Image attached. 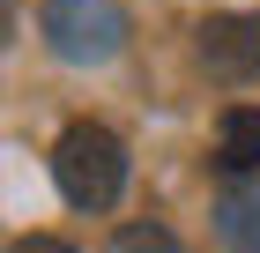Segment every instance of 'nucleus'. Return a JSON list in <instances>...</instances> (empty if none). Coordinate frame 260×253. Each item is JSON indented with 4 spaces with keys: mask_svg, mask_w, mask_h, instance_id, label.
Wrapping results in <instances>:
<instances>
[{
    "mask_svg": "<svg viewBox=\"0 0 260 253\" xmlns=\"http://www.w3.org/2000/svg\"><path fill=\"white\" fill-rule=\"evenodd\" d=\"M126 179H134V156H126V142L104 127V119H75L60 142H52V186H60L75 209L104 216L119 209Z\"/></svg>",
    "mask_w": 260,
    "mask_h": 253,
    "instance_id": "1",
    "label": "nucleus"
},
{
    "mask_svg": "<svg viewBox=\"0 0 260 253\" xmlns=\"http://www.w3.org/2000/svg\"><path fill=\"white\" fill-rule=\"evenodd\" d=\"M38 30H45V52L60 67H104V60L126 52V8L119 0H45L38 8Z\"/></svg>",
    "mask_w": 260,
    "mask_h": 253,
    "instance_id": "2",
    "label": "nucleus"
},
{
    "mask_svg": "<svg viewBox=\"0 0 260 253\" xmlns=\"http://www.w3.org/2000/svg\"><path fill=\"white\" fill-rule=\"evenodd\" d=\"M193 52L208 67V82H231V90L260 82V15H208Z\"/></svg>",
    "mask_w": 260,
    "mask_h": 253,
    "instance_id": "3",
    "label": "nucleus"
},
{
    "mask_svg": "<svg viewBox=\"0 0 260 253\" xmlns=\"http://www.w3.org/2000/svg\"><path fill=\"white\" fill-rule=\"evenodd\" d=\"M216 238L231 253H260V172L231 179V186L216 194Z\"/></svg>",
    "mask_w": 260,
    "mask_h": 253,
    "instance_id": "4",
    "label": "nucleus"
},
{
    "mask_svg": "<svg viewBox=\"0 0 260 253\" xmlns=\"http://www.w3.org/2000/svg\"><path fill=\"white\" fill-rule=\"evenodd\" d=\"M216 164H223L231 179L260 172V104H231V112H223V127H216Z\"/></svg>",
    "mask_w": 260,
    "mask_h": 253,
    "instance_id": "5",
    "label": "nucleus"
},
{
    "mask_svg": "<svg viewBox=\"0 0 260 253\" xmlns=\"http://www.w3.org/2000/svg\"><path fill=\"white\" fill-rule=\"evenodd\" d=\"M104 253H186V246H179V231H171V223H119Z\"/></svg>",
    "mask_w": 260,
    "mask_h": 253,
    "instance_id": "6",
    "label": "nucleus"
},
{
    "mask_svg": "<svg viewBox=\"0 0 260 253\" xmlns=\"http://www.w3.org/2000/svg\"><path fill=\"white\" fill-rule=\"evenodd\" d=\"M8 253H75V246H67V238H52V231H30V238H15Z\"/></svg>",
    "mask_w": 260,
    "mask_h": 253,
    "instance_id": "7",
    "label": "nucleus"
},
{
    "mask_svg": "<svg viewBox=\"0 0 260 253\" xmlns=\"http://www.w3.org/2000/svg\"><path fill=\"white\" fill-rule=\"evenodd\" d=\"M15 15H22V0H0V45H15Z\"/></svg>",
    "mask_w": 260,
    "mask_h": 253,
    "instance_id": "8",
    "label": "nucleus"
}]
</instances>
